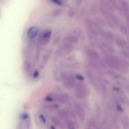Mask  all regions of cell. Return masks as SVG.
<instances>
[{
	"instance_id": "obj_14",
	"label": "cell",
	"mask_w": 129,
	"mask_h": 129,
	"mask_svg": "<svg viewBox=\"0 0 129 129\" xmlns=\"http://www.w3.org/2000/svg\"><path fill=\"white\" fill-rule=\"evenodd\" d=\"M88 65L91 67L95 71V72L98 73L99 74H102V68L100 67V64H98L95 62L94 60H88Z\"/></svg>"
},
{
	"instance_id": "obj_35",
	"label": "cell",
	"mask_w": 129,
	"mask_h": 129,
	"mask_svg": "<svg viewBox=\"0 0 129 129\" xmlns=\"http://www.w3.org/2000/svg\"><path fill=\"white\" fill-rule=\"evenodd\" d=\"M51 1L54 3V4H55V5H59V6H62V2L61 0H51Z\"/></svg>"
},
{
	"instance_id": "obj_5",
	"label": "cell",
	"mask_w": 129,
	"mask_h": 129,
	"mask_svg": "<svg viewBox=\"0 0 129 129\" xmlns=\"http://www.w3.org/2000/svg\"><path fill=\"white\" fill-rule=\"evenodd\" d=\"M52 31L50 29H46L44 30L42 33L40 38L39 39V42L42 45H46L49 42L50 39L51 38Z\"/></svg>"
},
{
	"instance_id": "obj_6",
	"label": "cell",
	"mask_w": 129,
	"mask_h": 129,
	"mask_svg": "<svg viewBox=\"0 0 129 129\" xmlns=\"http://www.w3.org/2000/svg\"><path fill=\"white\" fill-rule=\"evenodd\" d=\"M74 111H75L76 116L79 118L80 120L83 121L85 119V110L84 109V108L79 103H75V104H74Z\"/></svg>"
},
{
	"instance_id": "obj_12",
	"label": "cell",
	"mask_w": 129,
	"mask_h": 129,
	"mask_svg": "<svg viewBox=\"0 0 129 129\" xmlns=\"http://www.w3.org/2000/svg\"><path fill=\"white\" fill-rule=\"evenodd\" d=\"M87 35H88V39L93 41H96L98 39V35H99L98 33L96 30L90 28H87Z\"/></svg>"
},
{
	"instance_id": "obj_40",
	"label": "cell",
	"mask_w": 129,
	"mask_h": 129,
	"mask_svg": "<svg viewBox=\"0 0 129 129\" xmlns=\"http://www.w3.org/2000/svg\"><path fill=\"white\" fill-rule=\"evenodd\" d=\"M83 0H76V3L78 5H80L82 2H83Z\"/></svg>"
},
{
	"instance_id": "obj_10",
	"label": "cell",
	"mask_w": 129,
	"mask_h": 129,
	"mask_svg": "<svg viewBox=\"0 0 129 129\" xmlns=\"http://www.w3.org/2000/svg\"><path fill=\"white\" fill-rule=\"evenodd\" d=\"M55 100L60 104L65 105L69 102V96L67 93H62V94H59V95L56 96Z\"/></svg>"
},
{
	"instance_id": "obj_24",
	"label": "cell",
	"mask_w": 129,
	"mask_h": 129,
	"mask_svg": "<svg viewBox=\"0 0 129 129\" xmlns=\"http://www.w3.org/2000/svg\"><path fill=\"white\" fill-rule=\"evenodd\" d=\"M119 27H120V30L121 32L125 35H128L129 34L128 33V29L127 26H125V25L123 24H121L119 25Z\"/></svg>"
},
{
	"instance_id": "obj_22",
	"label": "cell",
	"mask_w": 129,
	"mask_h": 129,
	"mask_svg": "<svg viewBox=\"0 0 129 129\" xmlns=\"http://www.w3.org/2000/svg\"><path fill=\"white\" fill-rule=\"evenodd\" d=\"M107 1L113 8H115L117 9V10H118L119 11H122V10H121V8L118 6V3H117V0H107Z\"/></svg>"
},
{
	"instance_id": "obj_39",
	"label": "cell",
	"mask_w": 129,
	"mask_h": 129,
	"mask_svg": "<svg viewBox=\"0 0 129 129\" xmlns=\"http://www.w3.org/2000/svg\"><path fill=\"white\" fill-rule=\"evenodd\" d=\"M28 116L27 114H26V113H24V114L22 115V118L23 119H26V118H28Z\"/></svg>"
},
{
	"instance_id": "obj_15",
	"label": "cell",
	"mask_w": 129,
	"mask_h": 129,
	"mask_svg": "<svg viewBox=\"0 0 129 129\" xmlns=\"http://www.w3.org/2000/svg\"><path fill=\"white\" fill-rule=\"evenodd\" d=\"M57 115L60 119L67 120L69 117V111L67 110H59V112H57Z\"/></svg>"
},
{
	"instance_id": "obj_21",
	"label": "cell",
	"mask_w": 129,
	"mask_h": 129,
	"mask_svg": "<svg viewBox=\"0 0 129 129\" xmlns=\"http://www.w3.org/2000/svg\"><path fill=\"white\" fill-rule=\"evenodd\" d=\"M105 38L110 42L113 41L115 40V36L113 33L110 31H105Z\"/></svg>"
},
{
	"instance_id": "obj_7",
	"label": "cell",
	"mask_w": 129,
	"mask_h": 129,
	"mask_svg": "<svg viewBox=\"0 0 129 129\" xmlns=\"http://www.w3.org/2000/svg\"><path fill=\"white\" fill-rule=\"evenodd\" d=\"M114 40L115 42L116 45L118 47L121 48V49H123V50H129V44L122 37L119 36V35H117L115 37Z\"/></svg>"
},
{
	"instance_id": "obj_36",
	"label": "cell",
	"mask_w": 129,
	"mask_h": 129,
	"mask_svg": "<svg viewBox=\"0 0 129 129\" xmlns=\"http://www.w3.org/2000/svg\"><path fill=\"white\" fill-rule=\"evenodd\" d=\"M39 118H40V120L41 121L42 123H45V122H46V120H45V117H44V116L43 115L40 114V115H39Z\"/></svg>"
},
{
	"instance_id": "obj_27",
	"label": "cell",
	"mask_w": 129,
	"mask_h": 129,
	"mask_svg": "<svg viewBox=\"0 0 129 129\" xmlns=\"http://www.w3.org/2000/svg\"><path fill=\"white\" fill-rule=\"evenodd\" d=\"M115 107L117 111L120 112H123V109L122 106H121V105L119 103V101L117 100V99H115Z\"/></svg>"
},
{
	"instance_id": "obj_34",
	"label": "cell",
	"mask_w": 129,
	"mask_h": 129,
	"mask_svg": "<svg viewBox=\"0 0 129 129\" xmlns=\"http://www.w3.org/2000/svg\"><path fill=\"white\" fill-rule=\"evenodd\" d=\"M62 11L61 10H59V9H57V10H55L53 11L52 13V15L54 16H58L60 15Z\"/></svg>"
},
{
	"instance_id": "obj_29",
	"label": "cell",
	"mask_w": 129,
	"mask_h": 129,
	"mask_svg": "<svg viewBox=\"0 0 129 129\" xmlns=\"http://www.w3.org/2000/svg\"><path fill=\"white\" fill-rule=\"evenodd\" d=\"M55 98H56V96H54L52 94H49L45 97V100L48 102H53L55 99Z\"/></svg>"
},
{
	"instance_id": "obj_33",
	"label": "cell",
	"mask_w": 129,
	"mask_h": 129,
	"mask_svg": "<svg viewBox=\"0 0 129 129\" xmlns=\"http://www.w3.org/2000/svg\"><path fill=\"white\" fill-rule=\"evenodd\" d=\"M39 55H40V52H39V50H35L34 55V60H35V61H37V60H39Z\"/></svg>"
},
{
	"instance_id": "obj_23",
	"label": "cell",
	"mask_w": 129,
	"mask_h": 129,
	"mask_svg": "<svg viewBox=\"0 0 129 129\" xmlns=\"http://www.w3.org/2000/svg\"><path fill=\"white\" fill-rule=\"evenodd\" d=\"M96 122L93 119H90L86 126V129H95Z\"/></svg>"
},
{
	"instance_id": "obj_26",
	"label": "cell",
	"mask_w": 129,
	"mask_h": 129,
	"mask_svg": "<svg viewBox=\"0 0 129 129\" xmlns=\"http://www.w3.org/2000/svg\"><path fill=\"white\" fill-rule=\"evenodd\" d=\"M46 108L49 110H55L59 108V106L57 104H49L47 105Z\"/></svg>"
},
{
	"instance_id": "obj_13",
	"label": "cell",
	"mask_w": 129,
	"mask_h": 129,
	"mask_svg": "<svg viewBox=\"0 0 129 129\" xmlns=\"http://www.w3.org/2000/svg\"><path fill=\"white\" fill-rule=\"evenodd\" d=\"M60 50L65 54H70L74 50V46L72 44L63 43L62 45L60 46Z\"/></svg>"
},
{
	"instance_id": "obj_20",
	"label": "cell",
	"mask_w": 129,
	"mask_h": 129,
	"mask_svg": "<svg viewBox=\"0 0 129 129\" xmlns=\"http://www.w3.org/2000/svg\"><path fill=\"white\" fill-rule=\"evenodd\" d=\"M100 92L102 94V95L105 97H107L108 96V90H107V88L104 83L102 82L100 84Z\"/></svg>"
},
{
	"instance_id": "obj_4",
	"label": "cell",
	"mask_w": 129,
	"mask_h": 129,
	"mask_svg": "<svg viewBox=\"0 0 129 129\" xmlns=\"http://www.w3.org/2000/svg\"><path fill=\"white\" fill-rule=\"evenodd\" d=\"M61 78L62 79L63 84L67 89H72L75 88L77 83L76 82L75 78L73 76L64 73L62 74Z\"/></svg>"
},
{
	"instance_id": "obj_32",
	"label": "cell",
	"mask_w": 129,
	"mask_h": 129,
	"mask_svg": "<svg viewBox=\"0 0 129 129\" xmlns=\"http://www.w3.org/2000/svg\"><path fill=\"white\" fill-rule=\"evenodd\" d=\"M96 116L97 118H99L101 116V113H102V110H101V108L99 106L96 105Z\"/></svg>"
},
{
	"instance_id": "obj_2",
	"label": "cell",
	"mask_w": 129,
	"mask_h": 129,
	"mask_svg": "<svg viewBox=\"0 0 129 129\" xmlns=\"http://www.w3.org/2000/svg\"><path fill=\"white\" fill-rule=\"evenodd\" d=\"M90 93L89 89L83 83H77L74 88V95L79 100H84Z\"/></svg>"
},
{
	"instance_id": "obj_17",
	"label": "cell",
	"mask_w": 129,
	"mask_h": 129,
	"mask_svg": "<svg viewBox=\"0 0 129 129\" xmlns=\"http://www.w3.org/2000/svg\"><path fill=\"white\" fill-rule=\"evenodd\" d=\"M121 122L123 129L129 128V118L127 115H124L121 117Z\"/></svg>"
},
{
	"instance_id": "obj_18",
	"label": "cell",
	"mask_w": 129,
	"mask_h": 129,
	"mask_svg": "<svg viewBox=\"0 0 129 129\" xmlns=\"http://www.w3.org/2000/svg\"><path fill=\"white\" fill-rule=\"evenodd\" d=\"M51 121L54 125H55L56 126L59 127L60 128H64V123L62 122V121L60 120L59 118H57L55 117H51Z\"/></svg>"
},
{
	"instance_id": "obj_16",
	"label": "cell",
	"mask_w": 129,
	"mask_h": 129,
	"mask_svg": "<svg viewBox=\"0 0 129 129\" xmlns=\"http://www.w3.org/2000/svg\"><path fill=\"white\" fill-rule=\"evenodd\" d=\"M94 20L96 23H97V25L100 26V28H103L106 26L107 25V22H106V20H105L104 18H103L102 17L100 16H96L94 18H93Z\"/></svg>"
},
{
	"instance_id": "obj_41",
	"label": "cell",
	"mask_w": 129,
	"mask_h": 129,
	"mask_svg": "<svg viewBox=\"0 0 129 129\" xmlns=\"http://www.w3.org/2000/svg\"><path fill=\"white\" fill-rule=\"evenodd\" d=\"M128 33H129V26H128Z\"/></svg>"
},
{
	"instance_id": "obj_25",
	"label": "cell",
	"mask_w": 129,
	"mask_h": 129,
	"mask_svg": "<svg viewBox=\"0 0 129 129\" xmlns=\"http://www.w3.org/2000/svg\"><path fill=\"white\" fill-rule=\"evenodd\" d=\"M67 127L68 129H75L76 123L73 120H68L66 123Z\"/></svg>"
},
{
	"instance_id": "obj_42",
	"label": "cell",
	"mask_w": 129,
	"mask_h": 129,
	"mask_svg": "<svg viewBox=\"0 0 129 129\" xmlns=\"http://www.w3.org/2000/svg\"><path fill=\"white\" fill-rule=\"evenodd\" d=\"M128 88H129V84H128Z\"/></svg>"
},
{
	"instance_id": "obj_11",
	"label": "cell",
	"mask_w": 129,
	"mask_h": 129,
	"mask_svg": "<svg viewBox=\"0 0 129 129\" xmlns=\"http://www.w3.org/2000/svg\"><path fill=\"white\" fill-rule=\"evenodd\" d=\"M78 42V39L76 36L74 35V34H71V35H68L66 37L64 38L63 39V43H67V44H76Z\"/></svg>"
},
{
	"instance_id": "obj_1",
	"label": "cell",
	"mask_w": 129,
	"mask_h": 129,
	"mask_svg": "<svg viewBox=\"0 0 129 129\" xmlns=\"http://www.w3.org/2000/svg\"><path fill=\"white\" fill-rule=\"evenodd\" d=\"M103 60L105 62L106 65L111 69L119 71L123 73L127 71V65L123 60H121L117 57L113 56L110 54L107 55L105 57Z\"/></svg>"
},
{
	"instance_id": "obj_38",
	"label": "cell",
	"mask_w": 129,
	"mask_h": 129,
	"mask_svg": "<svg viewBox=\"0 0 129 129\" xmlns=\"http://www.w3.org/2000/svg\"><path fill=\"white\" fill-rule=\"evenodd\" d=\"M39 72L38 71H35L34 72L33 76H34V78H36L39 76Z\"/></svg>"
},
{
	"instance_id": "obj_31",
	"label": "cell",
	"mask_w": 129,
	"mask_h": 129,
	"mask_svg": "<svg viewBox=\"0 0 129 129\" xmlns=\"http://www.w3.org/2000/svg\"><path fill=\"white\" fill-rule=\"evenodd\" d=\"M68 15L69 18H73L75 15V11L73 8H71L68 10Z\"/></svg>"
},
{
	"instance_id": "obj_28",
	"label": "cell",
	"mask_w": 129,
	"mask_h": 129,
	"mask_svg": "<svg viewBox=\"0 0 129 129\" xmlns=\"http://www.w3.org/2000/svg\"><path fill=\"white\" fill-rule=\"evenodd\" d=\"M121 54L122 56L124 57L126 59H129V50H122L121 51Z\"/></svg>"
},
{
	"instance_id": "obj_9",
	"label": "cell",
	"mask_w": 129,
	"mask_h": 129,
	"mask_svg": "<svg viewBox=\"0 0 129 129\" xmlns=\"http://www.w3.org/2000/svg\"><path fill=\"white\" fill-rule=\"evenodd\" d=\"M39 32V27L36 26H31V27L29 28L28 29L27 31H26V36L27 38L30 40H33L35 39L38 35Z\"/></svg>"
},
{
	"instance_id": "obj_37",
	"label": "cell",
	"mask_w": 129,
	"mask_h": 129,
	"mask_svg": "<svg viewBox=\"0 0 129 129\" xmlns=\"http://www.w3.org/2000/svg\"><path fill=\"white\" fill-rule=\"evenodd\" d=\"M50 56V53H48V54H46L45 55H44V57H43V61L44 62H46L47 61L48 59H49V57Z\"/></svg>"
},
{
	"instance_id": "obj_30",
	"label": "cell",
	"mask_w": 129,
	"mask_h": 129,
	"mask_svg": "<svg viewBox=\"0 0 129 129\" xmlns=\"http://www.w3.org/2000/svg\"><path fill=\"white\" fill-rule=\"evenodd\" d=\"M74 78H75L76 79H77V80L80 81H83L84 80V77H83V76H82L81 74H74Z\"/></svg>"
},
{
	"instance_id": "obj_3",
	"label": "cell",
	"mask_w": 129,
	"mask_h": 129,
	"mask_svg": "<svg viewBox=\"0 0 129 129\" xmlns=\"http://www.w3.org/2000/svg\"><path fill=\"white\" fill-rule=\"evenodd\" d=\"M85 74L89 80V83L91 84L94 89L96 91L100 92V84L102 83V81L100 79L98 76H97L95 73L92 70L89 69H86Z\"/></svg>"
},
{
	"instance_id": "obj_8",
	"label": "cell",
	"mask_w": 129,
	"mask_h": 129,
	"mask_svg": "<svg viewBox=\"0 0 129 129\" xmlns=\"http://www.w3.org/2000/svg\"><path fill=\"white\" fill-rule=\"evenodd\" d=\"M84 52H85L87 56L92 60H94L96 61L99 59L100 58V54L98 52L94 49H91V48H86L84 49Z\"/></svg>"
},
{
	"instance_id": "obj_19",
	"label": "cell",
	"mask_w": 129,
	"mask_h": 129,
	"mask_svg": "<svg viewBox=\"0 0 129 129\" xmlns=\"http://www.w3.org/2000/svg\"><path fill=\"white\" fill-rule=\"evenodd\" d=\"M23 70L25 73H26V74L30 73V71H31V63H30V62L29 61V60H25V61L23 62Z\"/></svg>"
}]
</instances>
